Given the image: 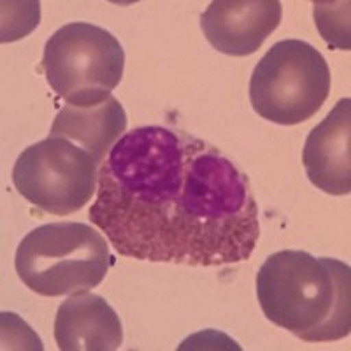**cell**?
<instances>
[{
	"label": "cell",
	"mask_w": 351,
	"mask_h": 351,
	"mask_svg": "<svg viewBox=\"0 0 351 351\" xmlns=\"http://www.w3.org/2000/svg\"><path fill=\"white\" fill-rule=\"evenodd\" d=\"M330 69L306 40L276 43L253 69L250 100L256 114L278 125L311 120L330 93Z\"/></svg>",
	"instance_id": "cell-4"
},
{
	"label": "cell",
	"mask_w": 351,
	"mask_h": 351,
	"mask_svg": "<svg viewBox=\"0 0 351 351\" xmlns=\"http://www.w3.org/2000/svg\"><path fill=\"white\" fill-rule=\"evenodd\" d=\"M127 128V114L116 97H109L97 106H64L55 116L49 136L65 137L86 149L95 164L104 162L106 156Z\"/></svg>",
	"instance_id": "cell-10"
},
{
	"label": "cell",
	"mask_w": 351,
	"mask_h": 351,
	"mask_svg": "<svg viewBox=\"0 0 351 351\" xmlns=\"http://www.w3.org/2000/svg\"><path fill=\"white\" fill-rule=\"evenodd\" d=\"M125 51L109 30L86 21L58 28L44 46L43 69L53 92L71 106H97L123 77Z\"/></svg>",
	"instance_id": "cell-5"
},
{
	"label": "cell",
	"mask_w": 351,
	"mask_h": 351,
	"mask_svg": "<svg viewBox=\"0 0 351 351\" xmlns=\"http://www.w3.org/2000/svg\"><path fill=\"white\" fill-rule=\"evenodd\" d=\"M97 181L93 156L65 137L49 136L28 146L12 167L18 193L40 211L56 216L84 208L97 192Z\"/></svg>",
	"instance_id": "cell-6"
},
{
	"label": "cell",
	"mask_w": 351,
	"mask_h": 351,
	"mask_svg": "<svg viewBox=\"0 0 351 351\" xmlns=\"http://www.w3.org/2000/svg\"><path fill=\"white\" fill-rule=\"evenodd\" d=\"M55 341L62 351H112L123 343V327L104 297L80 291L58 307Z\"/></svg>",
	"instance_id": "cell-9"
},
{
	"label": "cell",
	"mask_w": 351,
	"mask_h": 351,
	"mask_svg": "<svg viewBox=\"0 0 351 351\" xmlns=\"http://www.w3.org/2000/svg\"><path fill=\"white\" fill-rule=\"evenodd\" d=\"M302 164L309 181L322 192L330 195L351 192V100L348 97L309 132Z\"/></svg>",
	"instance_id": "cell-8"
},
{
	"label": "cell",
	"mask_w": 351,
	"mask_h": 351,
	"mask_svg": "<svg viewBox=\"0 0 351 351\" xmlns=\"http://www.w3.org/2000/svg\"><path fill=\"white\" fill-rule=\"evenodd\" d=\"M280 0H215L200 16V28L213 48L230 56L253 55L280 27Z\"/></svg>",
	"instance_id": "cell-7"
},
{
	"label": "cell",
	"mask_w": 351,
	"mask_h": 351,
	"mask_svg": "<svg viewBox=\"0 0 351 351\" xmlns=\"http://www.w3.org/2000/svg\"><path fill=\"white\" fill-rule=\"evenodd\" d=\"M112 263L106 237L76 221L34 228L16 250L20 280L43 297L74 295L99 287Z\"/></svg>",
	"instance_id": "cell-3"
},
{
	"label": "cell",
	"mask_w": 351,
	"mask_h": 351,
	"mask_svg": "<svg viewBox=\"0 0 351 351\" xmlns=\"http://www.w3.org/2000/svg\"><path fill=\"white\" fill-rule=\"evenodd\" d=\"M92 223L121 256L219 267L247 260L260 239L246 172L178 128L123 134L99 167Z\"/></svg>",
	"instance_id": "cell-1"
},
{
	"label": "cell",
	"mask_w": 351,
	"mask_h": 351,
	"mask_svg": "<svg viewBox=\"0 0 351 351\" xmlns=\"http://www.w3.org/2000/svg\"><path fill=\"white\" fill-rule=\"evenodd\" d=\"M256 297L269 322L306 343L339 341L351 330V271L341 260L283 250L256 274Z\"/></svg>",
	"instance_id": "cell-2"
}]
</instances>
